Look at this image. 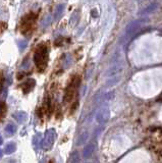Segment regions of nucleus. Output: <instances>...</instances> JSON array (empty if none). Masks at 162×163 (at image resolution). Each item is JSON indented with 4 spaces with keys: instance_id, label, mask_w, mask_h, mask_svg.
Segmentation results:
<instances>
[{
    "instance_id": "nucleus-13",
    "label": "nucleus",
    "mask_w": 162,
    "mask_h": 163,
    "mask_svg": "<svg viewBox=\"0 0 162 163\" xmlns=\"http://www.w3.org/2000/svg\"><path fill=\"white\" fill-rule=\"evenodd\" d=\"M40 138H41V134H36V136L34 137V139H33V143H34V146L35 147H38V145H39V143H40Z\"/></svg>"
},
{
    "instance_id": "nucleus-10",
    "label": "nucleus",
    "mask_w": 162,
    "mask_h": 163,
    "mask_svg": "<svg viewBox=\"0 0 162 163\" xmlns=\"http://www.w3.org/2000/svg\"><path fill=\"white\" fill-rule=\"evenodd\" d=\"M17 150V145L14 144V143H8L6 146H5V152L7 154H11V153H13L14 151Z\"/></svg>"
},
{
    "instance_id": "nucleus-12",
    "label": "nucleus",
    "mask_w": 162,
    "mask_h": 163,
    "mask_svg": "<svg viewBox=\"0 0 162 163\" xmlns=\"http://www.w3.org/2000/svg\"><path fill=\"white\" fill-rule=\"evenodd\" d=\"M5 113H6V105L4 102L0 101V120H2L4 118Z\"/></svg>"
},
{
    "instance_id": "nucleus-4",
    "label": "nucleus",
    "mask_w": 162,
    "mask_h": 163,
    "mask_svg": "<svg viewBox=\"0 0 162 163\" xmlns=\"http://www.w3.org/2000/svg\"><path fill=\"white\" fill-rule=\"evenodd\" d=\"M34 19H35V16L34 14H29V15H26V18H24L23 23H22V26H21V31L23 34H29V33L32 31L33 29V24H34Z\"/></svg>"
},
{
    "instance_id": "nucleus-11",
    "label": "nucleus",
    "mask_w": 162,
    "mask_h": 163,
    "mask_svg": "<svg viewBox=\"0 0 162 163\" xmlns=\"http://www.w3.org/2000/svg\"><path fill=\"white\" fill-rule=\"evenodd\" d=\"M63 10H64V5L61 4V5H59L57 8H56V10L54 12V16H55V19H58L61 18V15L63 13Z\"/></svg>"
},
{
    "instance_id": "nucleus-5",
    "label": "nucleus",
    "mask_w": 162,
    "mask_h": 163,
    "mask_svg": "<svg viewBox=\"0 0 162 163\" xmlns=\"http://www.w3.org/2000/svg\"><path fill=\"white\" fill-rule=\"evenodd\" d=\"M35 85H36V81L34 79H29V80H27L25 83L19 85V88L23 90V92L25 94H28L34 89Z\"/></svg>"
},
{
    "instance_id": "nucleus-3",
    "label": "nucleus",
    "mask_w": 162,
    "mask_h": 163,
    "mask_svg": "<svg viewBox=\"0 0 162 163\" xmlns=\"http://www.w3.org/2000/svg\"><path fill=\"white\" fill-rule=\"evenodd\" d=\"M55 141V130L54 129H48L45 136H44V139L41 142V147L43 148V150H49L53 143Z\"/></svg>"
},
{
    "instance_id": "nucleus-15",
    "label": "nucleus",
    "mask_w": 162,
    "mask_h": 163,
    "mask_svg": "<svg viewBox=\"0 0 162 163\" xmlns=\"http://www.w3.org/2000/svg\"><path fill=\"white\" fill-rule=\"evenodd\" d=\"M2 155H3V152H2V150H1V149H0V158H1V157H2Z\"/></svg>"
},
{
    "instance_id": "nucleus-16",
    "label": "nucleus",
    "mask_w": 162,
    "mask_h": 163,
    "mask_svg": "<svg viewBox=\"0 0 162 163\" xmlns=\"http://www.w3.org/2000/svg\"><path fill=\"white\" fill-rule=\"evenodd\" d=\"M40 163H45V160H43V161H41V162H40Z\"/></svg>"
},
{
    "instance_id": "nucleus-17",
    "label": "nucleus",
    "mask_w": 162,
    "mask_h": 163,
    "mask_svg": "<svg viewBox=\"0 0 162 163\" xmlns=\"http://www.w3.org/2000/svg\"><path fill=\"white\" fill-rule=\"evenodd\" d=\"M49 163H54V162H53V161H52V160H51V161H49Z\"/></svg>"
},
{
    "instance_id": "nucleus-1",
    "label": "nucleus",
    "mask_w": 162,
    "mask_h": 163,
    "mask_svg": "<svg viewBox=\"0 0 162 163\" xmlns=\"http://www.w3.org/2000/svg\"><path fill=\"white\" fill-rule=\"evenodd\" d=\"M34 61L39 71H45L48 63V50L45 45H40L34 53Z\"/></svg>"
},
{
    "instance_id": "nucleus-18",
    "label": "nucleus",
    "mask_w": 162,
    "mask_h": 163,
    "mask_svg": "<svg viewBox=\"0 0 162 163\" xmlns=\"http://www.w3.org/2000/svg\"><path fill=\"white\" fill-rule=\"evenodd\" d=\"M137 1H140V0H137Z\"/></svg>"
},
{
    "instance_id": "nucleus-7",
    "label": "nucleus",
    "mask_w": 162,
    "mask_h": 163,
    "mask_svg": "<svg viewBox=\"0 0 162 163\" xmlns=\"http://www.w3.org/2000/svg\"><path fill=\"white\" fill-rule=\"evenodd\" d=\"M158 3L157 2H153L151 4H149V5L147 7H145L144 9H142L140 12H139V15H148L150 13H152V12L155 11L157 8H158Z\"/></svg>"
},
{
    "instance_id": "nucleus-9",
    "label": "nucleus",
    "mask_w": 162,
    "mask_h": 163,
    "mask_svg": "<svg viewBox=\"0 0 162 163\" xmlns=\"http://www.w3.org/2000/svg\"><path fill=\"white\" fill-rule=\"evenodd\" d=\"M5 133L7 136H13L17 133V125L13 124H8L5 126Z\"/></svg>"
},
{
    "instance_id": "nucleus-2",
    "label": "nucleus",
    "mask_w": 162,
    "mask_h": 163,
    "mask_svg": "<svg viewBox=\"0 0 162 163\" xmlns=\"http://www.w3.org/2000/svg\"><path fill=\"white\" fill-rule=\"evenodd\" d=\"M79 85H80V77L75 76L71 80L70 84H68L67 88L65 90V93H64V97H63L64 102L72 101V99H74L76 96V90L79 88Z\"/></svg>"
},
{
    "instance_id": "nucleus-8",
    "label": "nucleus",
    "mask_w": 162,
    "mask_h": 163,
    "mask_svg": "<svg viewBox=\"0 0 162 163\" xmlns=\"http://www.w3.org/2000/svg\"><path fill=\"white\" fill-rule=\"evenodd\" d=\"M14 118L17 119L19 124H23V122H25L27 120V117H28V114L24 111H18L17 113H14Z\"/></svg>"
},
{
    "instance_id": "nucleus-14",
    "label": "nucleus",
    "mask_w": 162,
    "mask_h": 163,
    "mask_svg": "<svg viewBox=\"0 0 162 163\" xmlns=\"http://www.w3.org/2000/svg\"><path fill=\"white\" fill-rule=\"evenodd\" d=\"M3 143V139H2V137H0V145H1Z\"/></svg>"
},
{
    "instance_id": "nucleus-6",
    "label": "nucleus",
    "mask_w": 162,
    "mask_h": 163,
    "mask_svg": "<svg viewBox=\"0 0 162 163\" xmlns=\"http://www.w3.org/2000/svg\"><path fill=\"white\" fill-rule=\"evenodd\" d=\"M144 23H145V19H137V20H133V22H132L131 24H128V26L127 27V34H131V33L135 32Z\"/></svg>"
}]
</instances>
